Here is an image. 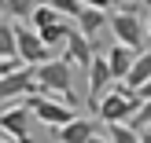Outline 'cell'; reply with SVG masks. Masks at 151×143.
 Instances as JSON below:
<instances>
[{"instance_id": "cell-5", "label": "cell", "mask_w": 151, "mask_h": 143, "mask_svg": "<svg viewBox=\"0 0 151 143\" xmlns=\"http://www.w3.org/2000/svg\"><path fill=\"white\" fill-rule=\"evenodd\" d=\"M29 110H33V117L41 125H48V129H59V125H66V121L78 117V110H74L70 103L52 99V95H37V99H29Z\"/></svg>"}, {"instance_id": "cell-6", "label": "cell", "mask_w": 151, "mask_h": 143, "mask_svg": "<svg viewBox=\"0 0 151 143\" xmlns=\"http://www.w3.org/2000/svg\"><path fill=\"white\" fill-rule=\"evenodd\" d=\"M29 121H33L29 103H22V107H4L0 110V136H7L11 143H29Z\"/></svg>"}, {"instance_id": "cell-11", "label": "cell", "mask_w": 151, "mask_h": 143, "mask_svg": "<svg viewBox=\"0 0 151 143\" xmlns=\"http://www.w3.org/2000/svg\"><path fill=\"white\" fill-rule=\"evenodd\" d=\"M52 132H55V139H59V143H88V136L96 132V121L74 117V121L59 125V129H52Z\"/></svg>"}, {"instance_id": "cell-8", "label": "cell", "mask_w": 151, "mask_h": 143, "mask_svg": "<svg viewBox=\"0 0 151 143\" xmlns=\"http://www.w3.org/2000/svg\"><path fill=\"white\" fill-rule=\"evenodd\" d=\"M111 85H114V73H111V66H107V55H92V63H88V107L92 110H96V103L111 92Z\"/></svg>"}, {"instance_id": "cell-25", "label": "cell", "mask_w": 151, "mask_h": 143, "mask_svg": "<svg viewBox=\"0 0 151 143\" xmlns=\"http://www.w3.org/2000/svg\"><path fill=\"white\" fill-rule=\"evenodd\" d=\"M144 26H147V41H151V11H147V22H144Z\"/></svg>"}, {"instance_id": "cell-2", "label": "cell", "mask_w": 151, "mask_h": 143, "mask_svg": "<svg viewBox=\"0 0 151 143\" xmlns=\"http://www.w3.org/2000/svg\"><path fill=\"white\" fill-rule=\"evenodd\" d=\"M137 107H140V95L133 92L125 81H114L111 92L96 103V117H100L103 125H111V121H133Z\"/></svg>"}, {"instance_id": "cell-10", "label": "cell", "mask_w": 151, "mask_h": 143, "mask_svg": "<svg viewBox=\"0 0 151 143\" xmlns=\"http://www.w3.org/2000/svg\"><path fill=\"white\" fill-rule=\"evenodd\" d=\"M107 18H111V11H103V7H81V15L74 22H78V29L81 33L88 37V41H96V37H100V29H107Z\"/></svg>"}, {"instance_id": "cell-12", "label": "cell", "mask_w": 151, "mask_h": 143, "mask_svg": "<svg viewBox=\"0 0 151 143\" xmlns=\"http://www.w3.org/2000/svg\"><path fill=\"white\" fill-rule=\"evenodd\" d=\"M133 59H137V51L133 48H125V44H111V51H107V66H111V73H114V81H125V73H129V66H133Z\"/></svg>"}, {"instance_id": "cell-7", "label": "cell", "mask_w": 151, "mask_h": 143, "mask_svg": "<svg viewBox=\"0 0 151 143\" xmlns=\"http://www.w3.org/2000/svg\"><path fill=\"white\" fill-rule=\"evenodd\" d=\"M33 88H37L33 66H29V63H22V66H15L11 73H4V77H0V103H7V99H19V95L33 92Z\"/></svg>"}, {"instance_id": "cell-13", "label": "cell", "mask_w": 151, "mask_h": 143, "mask_svg": "<svg viewBox=\"0 0 151 143\" xmlns=\"http://www.w3.org/2000/svg\"><path fill=\"white\" fill-rule=\"evenodd\" d=\"M147 77H151V51H137V59H133L129 73H125V85L137 88V85H144Z\"/></svg>"}, {"instance_id": "cell-26", "label": "cell", "mask_w": 151, "mask_h": 143, "mask_svg": "<svg viewBox=\"0 0 151 143\" xmlns=\"http://www.w3.org/2000/svg\"><path fill=\"white\" fill-rule=\"evenodd\" d=\"M0 143H11V139H7V136H0Z\"/></svg>"}, {"instance_id": "cell-24", "label": "cell", "mask_w": 151, "mask_h": 143, "mask_svg": "<svg viewBox=\"0 0 151 143\" xmlns=\"http://www.w3.org/2000/svg\"><path fill=\"white\" fill-rule=\"evenodd\" d=\"M140 143H151V129H140Z\"/></svg>"}, {"instance_id": "cell-21", "label": "cell", "mask_w": 151, "mask_h": 143, "mask_svg": "<svg viewBox=\"0 0 151 143\" xmlns=\"http://www.w3.org/2000/svg\"><path fill=\"white\" fill-rule=\"evenodd\" d=\"M15 66H22V63H19V59H0V77H4V73H11V70H15Z\"/></svg>"}, {"instance_id": "cell-3", "label": "cell", "mask_w": 151, "mask_h": 143, "mask_svg": "<svg viewBox=\"0 0 151 143\" xmlns=\"http://www.w3.org/2000/svg\"><path fill=\"white\" fill-rule=\"evenodd\" d=\"M107 29L114 33L118 44H125V48H133V51H144V44H147V26L140 22L137 11L114 7V11H111V18H107Z\"/></svg>"}, {"instance_id": "cell-19", "label": "cell", "mask_w": 151, "mask_h": 143, "mask_svg": "<svg viewBox=\"0 0 151 143\" xmlns=\"http://www.w3.org/2000/svg\"><path fill=\"white\" fill-rule=\"evenodd\" d=\"M48 4L55 7V11L63 15V18H78V15H81V7H85L81 0H48Z\"/></svg>"}, {"instance_id": "cell-18", "label": "cell", "mask_w": 151, "mask_h": 143, "mask_svg": "<svg viewBox=\"0 0 151 143\" xmlns=\"http://www.w3.org/2000/svg\"><path fill=\"white\" fill-rule=\"evenodd\" d=\"M0 59H19L15 55V22L0 15Z\"/></svg>"}, {"instance_id": "cell-16", "label": "cell", "mask_w": 151, "mask_h": 143, "mask_svg": "<svg viewBox=\"0 0 151 143\" xmlns=\"http://www.w3.org/2000/svg\"><path fill=\"white\" fill-rule=\"evenodd\" d=\"M33 4L37 0H0V15L11 18V22H26L29 11H33Z\"/></svg>"}, {"instance_id": "cell-1", "label": "cell", "mask_w": 151, "mask_h": 143, "mask_svg": "<svg viewBox=\"0 0 151 143\" xmlns=\"http://www.w3.org/2000/svg\"><path fill=\"white\" fill-rule=\"evenodd\" d=\"M37 77V92L52 95V99H63L74 107V92H70V63L66 59H44V63L33 66Z\"/></svg>"}, {"instance_id": "cell-22", "label": "cell", "mask_w": 151, "mask_h": 143, "mask_svg": "<svg viewBox=\"0 0 151 143\" xmlns=\"http://www.w3.org/2000/svg\"><path fill=\"white\" fill-rule=\"evenodd\" d=\"M133 92H137V95H140V99H151V77L144 81V85H137V88H133Z\"/></svg>"}, {"instance_id": "cell-4", "label": "cell", "mask_w": 151, "mask_h": 143, "mask_svg": "<svg viewBox=\"0 0 151 143\" xmlns=\"http://www.w3.org/2000/svg\"><path fill=\"white\" fill-rule=\"evenodd\" d=\"M15 55H19V63H44V59H52V48L41 41V33H37L33 26H26V22H15Z\"/></svg>"}, {"instance_id": "cell-14", "label": "cell", "mask_w": 151, "mask_h": 143, "mask_svg": "<svg viewBox=\"0 0 151 143\" xmlns=\"http://www.w3.org/2000/svg\"><path fill=\"white\" fill-rule=\"evenodd\" d=\"M37 33H41V41L48 44L52 51H55V48H66V33H70V22H66V18H59V22H52V26L37 29Z\"/></svg>"}, {"instance_id": "cell-9", "label": "cell", "mask_w": 151, "mask_h": 143, "mask_svg": "<svg viewBox=\"0 0 151 143\" xmlns=\"http://www.w3.org/2000/svg\"><path fill=\"white\" fill-rule=\"evenodd\" d=\"M92 55H96V51H92V41H88L78 26H70V33H66V48H63V59H66L70 66H88V63H92Z\"/></svg>"}, {"instance_id": "cell-15", "label": "cell", "mask_w": 151, "mask_h": 143, "mask_svg": "<svg viewBox=\"0 0 151 143\" xmlns=\"http://www.w3.org/2000/svg\"><path fill=\"white\" fill-rule=\"evenodd\" d=\"M59 18H63V15H59L55 7L48 4V0H44V4L37 0V4H33V11H29V18H26V22H29L33 29H44V26H52V22H59Z\"/></svg>"}, {"instance_id": "cell-20", "label": "cell", "mask_w": 151, "mask_h": 143, "mask_svg": "<svg viewBox=\"0 0 151 143\" xmlns=\"http://www.w3.org/2000/svg\"><path fill=\"white\" fill-rule=\"evenodd\" d=\"M133 129H151V99H140V107H137V114H133Z\"/></svg>"}, {"instance_id": "cell-23", "label": "cell", "mask_w": 151, "mask_h": 143, "mask_svg": "<svg viewBox=\"0 0 151 143\" xmlns=\"http://www.w3.org/2000/svg\"><path fill=\"white\" fill-rule=\"evenodd\" d=\"M88 143H111V136H100V132H92V136H88Z\"/></svg>"}, {"instance_id": "cell-17", "label": "cell", "mask_w": 151, "mask_h": 143, "mask_svg": "<svg viewBox=\"0 0 151 143\" xmlns=\"http://www.w3.org/2000/svg\"><path fill=\"white\" fill-rule=\"evenodd\" d=\"M107 136H111V143H140V129H133L129 121H111Z\"/></svg>"}]
</instances>
